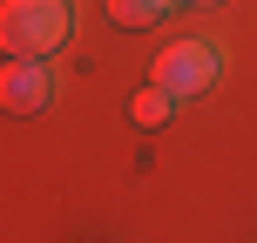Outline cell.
<instances>
[{
    "mask_svg": "<svg viewBox=\"0 0 257 243\" xmlns=\"http://www.w3.org/2000/svg\"><path fill=\"white\" fill-rule=\"evenodd\" d=\"M169 108H176V95H163V88L149 81V88H142L136 102H128V122H136V128H149V135H156V128H169Z\"/></svg>",
    "mask_w": 257,
    "mask_h": 243,
    "instance_id": "obj_4",
    "label": "cell"
},
{
    "mask_svg": "<svg viewBox=\"0 0 257 243\" xmlns=\"http://www.w3.org/2000/svg\"><path fill=\"white\" fill-rule=\"evenodd\" d=\"M75 27L68 0H0V54H54Z\"/></svg>",
    "mask_w": 257,
    "mask_h": 243,
    "instance_id": "obj_1",
    "label": "cell"
},
{
    "mask_svg": "<svg viewBox=\"0 0 257 243\" xmlns=\"http://www.w3.org/2000/svg\"><path fill=\"white\" fill-rule=\"evenodd\" d=\"M163 7H183V0H163Z\"/></svg>",
    "mask_w": 257,
    "mask_h": 243,
    "instance_id": "obj_6",
    "label": "cell"
},
{
    "mask_svg": "<svg viewBox=\"0 0 257 243\" xmlns=\"http://www.w3.org/2000/svg\"><path fill=\"white\" fill-rule=\"evenodd\" d=\"M217 81V48L210 41H169L156 54V88L163 95H203Z\"/></svg>",
    "mask_w": 257,
    "mask_h": 243,
    "instance_id": "obj_2",
    "label": "cell"
},
{
    "mask_svg": "<svg viewBox=\"0 0 257 243\" xmlns=\"http://www.w3.org/2000/svg\"><path fill=\"white\" fill-rule=\"evenodd\" d=\"M0 108L7 115L48 108V68H34V54H7V68H0Z\"/></svg>",
    "mask_w": 257,
    "mask_h": 243,
    "instance_id": "obj_3",
    "label": "cell"
},
{
    "mask_svg": "<svg viewBox=\"0 0 257 243\" xmlns=\"http://www.w3.org/2000/svg\"><path fill=\"white\" fill-rule=\"evenodd\" d=\"M163 0H108V21H115V27H156V21H163Z\"/></svg>",
    "mask_w": 257,
    "mask_h": 243,
    "instance_id": "obj_5",
    "label": "cell"
}]
</instances>
